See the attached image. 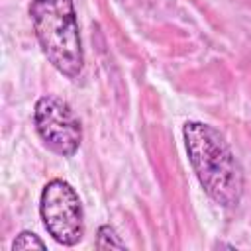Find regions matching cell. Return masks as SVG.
<instances>
[{"label": "cell", "instance_id": "obj_1", "mask_svg": "<svg viewBox=\"0 0 251 251\" xmlns=\"http://www.w3.org/2000/svg\"><path fill=\"white\" fill-rule=\"evenodd\" d=\"M184 147L204 192L224 208H235L243 194V171L226 137L204 122H186Z\"/></svg>", "mask_w": 251, "mask_h": 251}, {"label": "cell", "instance_id": "obj_2", "mask_svg": "<svg viewBox=\"0 0 251 251\" xmlns=\"http://www.w3.org/2000/svg\"><path fill=\"white\" fill-rule=\"evenodd\" d=\"M29 16L47 61L67 78H76L84 53L73 0H31Z\"/></svg>", "mask_w": 251, "mask_h": 251}, {"label": "cell", "instance_id": "obj_3", "mask_svg": "<svg viewBox=\"0 0 251 251\" xmlns=\"http://www.w3.org/2000/svg\"><path fill=\"white\" fill-rule=\"evenodd\" d=\"M39 214L49 235L61 245H75L84 233L82 204L75 188L61 180H49L39 198Z\"/></svg>", "mask_w": 251, "mask_h": 251}, {"label": "cell", "instance_id": "obj_4", "mask_svg": "<svg viewBox=\"0 0 251 251\" xmlns=\"http://www.w3.org/2000/svg\"><path fill=\"white\" fill-rule=\"evenodd\" d=\"M33 124L45 147L61 157H71L82 141V127L71 106L57 96H41L35 102Z\"/></svg>", "mask_w": 251, "mask_h": 251}, {"label": "cell", "instance_id": "obj_5", "mask_svg": "<svg viewBox=\"0 0 251 251\" xmlns=\"http://www.w3.org/2000/svg\"><path fill=\"white\" fill-rule=\"evenodd\" d=\"M96 247L98 249H126V243L120 239V235L116 233V229L110 224H104L98 227Z\"/></svg>", "mask_w": 251, "mask_h": 251}, {"label": "cell", "instance_id": "obj_6", "mask_svg": "<svg viewBox=\"0 0 251 251\" xmlns=\"http://www.w3.org/2000/svg\"><path fill=\"white\" fill-rule=\"evenodd\" d=\"M45 249L47 245L33 233V231H22L16 239H14V243H12V249L16 251V249Z\"/></svg>", "mask_w": 251, "mask_h": 251}]
</instances>
